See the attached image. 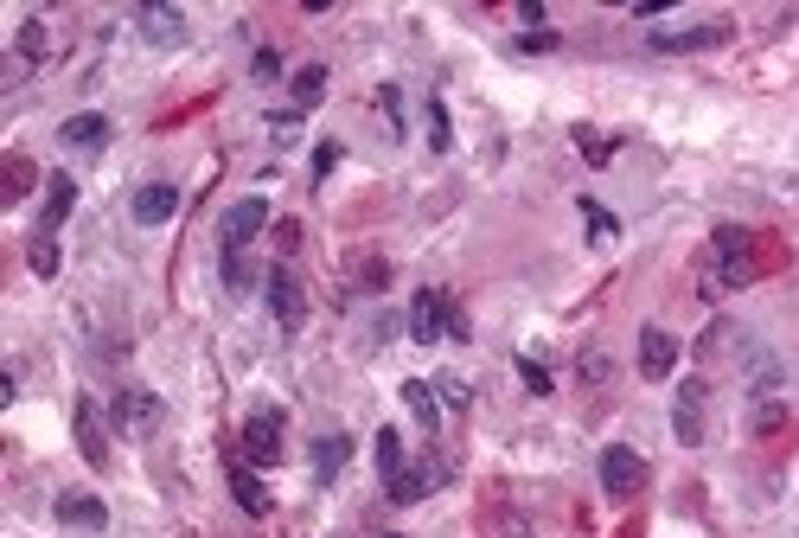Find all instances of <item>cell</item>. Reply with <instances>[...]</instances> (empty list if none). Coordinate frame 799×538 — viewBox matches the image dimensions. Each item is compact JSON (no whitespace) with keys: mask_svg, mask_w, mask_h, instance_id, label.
Masks as SVG:
<instances>
[{"mask_svg":"<svg viewBox=\"0 0 799 538\" xmlns=\"http://www.w3.org/2000/svg\"><path fill=\"white\" fill-rule=\"evenodd\" d=\"M262 231H269V199H237V205L218 218V257H224V289H230V295H244L256 282L244 257H250V244Z\"/></svg>","mask_w":799,"mask_h":538,"instance_id":"1","label":"cell"},{"mask_svg":"<svg viewBox=\"0 0 799 538\" xmlns=\"http://www.w3.org/2000/svg\"><path fill=\"white\" fill-rule=\"evenodd\" d=\"M755 282V237L742 225H717L710 250H704V295L717 289H749Z\"/></svg>","mask_w":799,"mask_h":538,"instance_id":"2","label":"cell"},{"mask_svg":"<svg viewBox=\"0 0 799 538\" xmlns=\"http://www.w3.org/2000/svg\"><path fill=\"white\" fill-rule=\"evenodd\" d=\"M409 340H416V346L468 340V314L448 302L441 289H416V295H409Z\"/></svg>","mask_w":799,"mask_h":538,"instance_id":"3","label":"cell"},{"mask_svg":"<svg viewBox=\"0 0 799 538\" xmlns=\"http://www.w3.org/2000/svg\"><path fill=\"white\" fill-rule=\"evenodd\" d=\"M646 481H653L646 456H633L627 442L601 449V494H608V500H633V494H646Z\"/></svg>","mask_w":799,"mask_h":538,"instance_id":"4","label":"cell"},{"mask_svg":"<svg viewBox=\"0 0 799 538\" xmlns=\"http://www.w3.org/2000/svg\"><path fill=\"white\" fill-rule=\"evenodd\" d=\"M115 423H122V436L147 442V436L167 423V404H160L147 384H122V391H115Z\"/></svg>","mask_w":799,"mask_h":538,"instance_id":"5","label":"cell"},{"mask_svg":"<svg viewBox=\"0 0 799 538\" xmlns=\"http://www.w3.org/2000/svg\"><path fill=\"white\" fill-rule=\"evenodd\" d=\"M704 411H710V384L704 379H678V397H672V429L685 449H704L710 429H704Z\"/></svg>","mask_w":799,"mask_h":538,"instance_id":"6","label":"cell"},{"mask_svg":"<svg viewBox=\"0 0 799 538\" xmlns=\"http://www.w3.org/2000/svg\"><path fill=\"white\" fill-rule=\"evenodd\" d=\"M262 295L275 307V321H282V334H301V321H307V289H301V276L289 264H275L262 276Z\"/></svg>","mask_w":799,"mask_h":538,"instance_id":"7","label":"cell"},{"mask_svg":"<svg viewBox=\"0 0 799 538\" xmlns=\"http://www.w3.org/2000/svg\"><path fill=\"white\" fill-rule=\"evenodd\" d=\"M244 461L250 468H275L282 461V411L275 404H262L244 417Z\"/></svg>","mask_w":799,"mask_h":538,"instance_id":"8","label":"cell"},{"mask_svg":"<svg viewBox=\"0 0 799 538\" xmlns=\"http://www.w3.org/2000/svg\"><path fill=\"white\" fill-rule=\"evenodd\" d=\"M640 372L653 384H665L678 372V334H665V327H640Z\"/></svg>","mask_w":799,"mask_h":538,"instance_id":"9","label":"cell"},{"mask_svg":"<svg viewBox=\"0 0 799 538\" xmlns=\"http://www.w3.org/2000/svg\"><path fill=\"white\" fill-rule=\"evenodd\" d=\"M729 38V20H697V26H678V33H653V52H710Z\"/></svg>","mask_w":799,"mask_h":538,"instance_id":"10","label":"cell"},{"mask_svg":"<svg viewBox=\"0 0 799 538\" xmlns=\"http://www.w3.org/2000/svg\"><path fill=\"white\" fill-rule=\"evenodd\" d=\"M135 26H142L147 45H180V38H185V13H180V7H154V0H147V7H135Z\"/></svg>","mask_w":799,"mask_h":538,"instance_id":"11","label":"cell"},{"mask_svg":"<svg viewBox=\"0 0 799 538\" xmlns=\"http://www.w3.org/2000/svg\"><path fill=\"white\" fill-rule=\"evenodd\" d=\"M58 526H77V533H110V506L97 494H58Z\"/></svg>","mask_w":799,"mask_h":538,"instance_id":"12","label":"cell"},{"mask_svg":"<svg viewBox=\"0 0 799 538\" xmlns=\"http://www.w3.org/2000/svg\"><path fill=\"white\" fill-rule=\"evenodd\" d=\"M441 474H448V461H416V468H403L397 481H391V506H416L423 494H436Z\"/></svg>","mask_w":799,"mask_h":538,"instance_id":"13","label":"cell"},{"mask_svg":"<svg viewBox=\"0 0 799 538\" xmlns=\"http://www.w3.org/2000/svg\"><path fill=\"white\" fill-rule=\"evenodd\" d=\"M77 456L90 468L110 461V442H103V417H97V397H77Z\"/></svg>","mask_w":799,"mask_h":538,"instance_id":"14","label":"cell"},{"mask_svg":"<svg viewBox=\"0 0 799 538\" xmlns=\"http://www.w3.org/2000/svg\"><path fill=\"white\" fill-rule=\"evenodd\" d=\"M180 212V187H167V180H147L135 192V225H167Z\"/></svg>","mask_w":799,"mask_h":538,"instance_id":"15","label":"cell"},{"mask_svg":"<svg viewBox=\"0 0 799 538\" xmlns=\"http://www.w3.org/2000/svg\"><path fill=\"white\" fill-rule=\"evenodd\" d=\"M58 142H65V148H103V142H110V115H103V110H77V115H65Z\"/></svg>","mask_w":799,"mask_h":538,"instance_id":"16","label":"cell"},{"mask_svg":"<svg viewBox=\"0 0 799 538\" xmlns=\"http://www.w3.org/2000/svg\"><path fill=\"white\" fill-rule=\"evenodd\" d=\"M77 205V180L71 173H52V192H45V212H38V231H58L65 218H71Z\"/></svg>","mask_w":799,"mask_h":538,"instance_id":"17","label":"cell"},{"mask_svg":"<svg viewBox=\"0 0 799 538\" xmlns=\"http://www.w3.org/2000/svg\"><path fill=\"white\" fill-rule=\"evenodd\" d=\"M403 404H409V417L423 423V436H436V429H441V404H436V384L409 379V384H403Z\"/></svg>","mask_w":799,"mask_h":538,"instance_id":"18","label":"cell"},{"mask_svg":"<svg viewBox=\"0 0 799 538\" xmlns=\"http://www.w3.org/2000/svg\"><path fill=\"white\" fill-rule=\"evenodd\" d=\"M230 494H237V506H244V513H256V519L269 513V487L256 481L250 461H237V468H230Z\"/></svg>","mask_w":799,"mask_h":538,"instance_id":"19","label":"cell"},{"mask_svg":"<svg viewBox=\"0 0 799 538\" xmlns=\"http://www.w3.org/2000/svg\"><path fill=\"white\" fill-rule=\"evenodd\" d=\"M346 456H352V436H320V442H314V481L333 487V474L346 468Z\"/></svg>","mask_w":799,"mask_h":538,"instance_id":"20","label":"cell"},{"mask_svg":"<svg viewBox=\"0 0 799 538\" xmlns=\"http://www.w3.org/2000/svg\"><path fill=\"white\" fill-rule=\"evenodd\" d=\"M26 264H33L38 282L58 276V264H65V257H58V231H33V237H26Z\"/></svg>","mask_w":799,"mask_h":538,"instance_id":"21","label":"cell"},{"mask_svg":"<svg viewBox=\"0 0 799 538\" xmlns=\"http://www.w3.org/2000/svg\"><path fill=\"white\" fill-rule=\"evenodd\" d=\"M289 90H294V110H314V103L327 97V65H301V71L289 77Z\"/></svg>","mask_w":799,"mask_h":538,"instance_id":"22","label":"cell"},{"mask_svg":"<svg viewBox=\"0 0 799 538\" xmlns=\"http://www.w3.org/2000/svg\"><path fill=\"white\" fill-rule=\"evenodd\" d=\"M378 474H384V487L403 474V436L397 429H378Z\"/></svg>","mask_w":799,"mask_h":538,"instance_id":"23","label":"cell"},{"mask_svg":"<svg viewBox=\"0 0 799 538\" xmlns=\"http://www.w3.org/2000/svg\"><path fill=\"white\" fill-rule=\"evenodd\" d=\"M45 58V13H26L20 20V65H38Z\"/></svg>","mask_w":799,"mask_h":538,"instance_id":"24","label":"cell"},{"mask_svg":"<svg viewBox=\"0 0 799 538\" xmlns=\"http://www.w3.org/2000/svg\"><path fill=\"white\" fill-rule=\"evenodd\" d=\"M576 212L588 218V237H601V244H608V237H620V218L608 212V205H595V199H576Z\"/></svg>","mask_w":799,"mask_h":538,"instance_id":"25","label":"cell"},{"mask_svg":"<svg viewBox=\"0 0 799 538\" xmlns=\"http://www.w3.org/2000/svg\"><path fill=\"white\" fill-rule=\"evenodd\" d=\"M33 160H26V154H7V199H26V192H33Z\"/></svg>","mask_w":799,"mask_h":538,"instance_id":"26","label":"cell"},{"mask_svg":"<svg viewBox=\"0 0 799 538\" xmlns=\"http://www.w3.org/2000/svg\"><path fill=\"white\" fill-rule=\"evenodd\" d=\"M518 379H525L531 397H550V391H556V384H550V366L544 359H525V352H518Z\"/></svg>","mask_w":799,"mask_h":538,"instance_id":"27","label":"cell"},{"mask_svg":"<svg viewBox=\"0 0 799 538\" xmlns=\"http://www.w3.org/2000/svg\"><path fill=\"white\" fill-rule=\"evenodd\" d=\"M429 148H436V154L454 148V128H448V110H441V97H429Z\"/></svg>","mask_w":799,"mask_h":538,"instance_id":"28","label":"cell"},{"mask_svg":"<svg viewBox=\"0 0 799 538\" xmlns=\"http://www.w3.org/2000/svg\"><path fill=\"white\" fill-rule=\"evenodd\" d=\"M250 77H256V83H275V77H282V58H275V52L262 45V52L250 58Z\"/></svg>","mask_w":799,"mask_h":538,"instance_id":"29","label":"cell"},{"mask_svg":"<svg viewBox=\"0 0 799 538\" xmlns=\"http://www.w3.org/2000/svg\"><path fill=\"white\" fill-rule=\"evenodd\" d=\"M576 142H582V154H588V160H595V167H601V160H608V154H615V142H601V135H595V128H576Z\"/></svg>","mask_w":799,"mask_h":538,"instance_id":"30","label":"cell"},{"mask_svg":"<svg viewBox=\"0 0 799 538\" xmlns=\"http://www.w3.org/2000/svg\"><path fill=\"white\" fill-rule=\"evenodd\" d=\"M269 128H275V142H294V135H301V110H275Z\"/></svg>","mask_w":799,"mask_h":538,"instance_id":"31","label":"cell"},{"mask_svg":"<svg viewBox=\"0 0 799 538\" xmlns=\"http://www.w3.org/2000/svg\"><path fill=\"white\" fill-rule=\"evenodd\" d=\"M436 391H441V397H448V404H454V411L468 404V384H461V379H436Z\"/></svg>","mask_w":799,"mask_h":538,"instance_id":"32","label":"cell"},{"mask_svg":"<svg viewBox=\"0 0 799 538\" xmlns=\"http://www.w3.org/2000/svg\"><path fill=\"white\" fill-rule=\"evenodd\" d=\"M518 52H556V33H525L518 38Z\"/></svg>","mask_w":799,"mask_h":538,"instance_id":"33","label":"cell"}]
</instances>
